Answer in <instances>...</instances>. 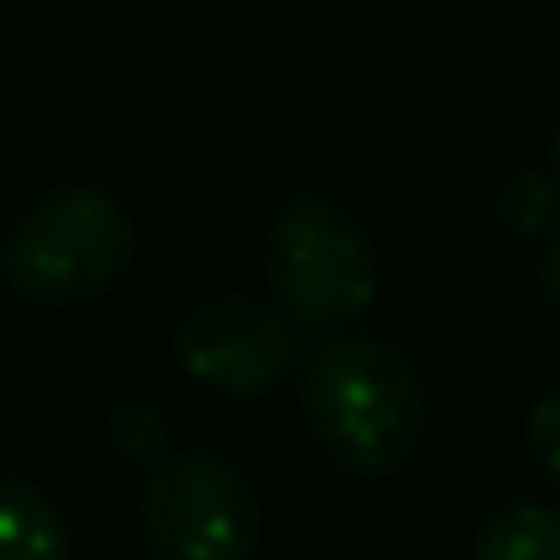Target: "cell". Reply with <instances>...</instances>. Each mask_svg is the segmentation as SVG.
Masks as SVG:
<instances>
[{"instance_id": "1", "label": "cell", "mask_w": 560, "mask_h": 560, "mask_svg": "<svg viewBox=\"0 0 560 560\" xmlns=\"http://www.w3.org/2000/svg\"><path fill=\"white\" fill-rule=\"evenodd\" d=\"M314 445L352 478L401 472L429 434L423 369L380 336H325L298 369Z\"/></svg>"}, {"instance_id": "2", "label": "cell", "mask_w": 560, "mask_h": 560, "mask_svg": "<svg viewBox=\"0 0 560 560\" xmlns=\"http://www.w3.org/2000/svg\"><path fill=\"white\" fill-rule=\"evenodd\" d=\"M264 292L308 336H347L380 303L369 225L330 192H298L264 231Z\"/></svg>"}, {"instance_id": "3", "label": "cell", "mask_w": 560, "mask_h": 560, "mask_svg": "<svg viewBox=\"0 0 560 560\" xmlns=\"http://www.w3.org/2000/svg\"><path fill=\"white\" fill-rule=\"evenodd\" d=\"M138 253V225L105 187H56L34 198L0 247L7 287L34 308H78L105 298Z\"/></svg>"}, {"instance_id": "4", "label": "cell", "mask_w": 560, "mask_h": 560, "mask_svg": "<svg viewBox=\"0 0 560 560\" xmlns=\"http://www.w3.org/2000/svg\"><path fill=\"white\" fill-rule=\"evenodd\" d=\"M138 527L149 560H253L264 538L258 489L231 456L171 451L149 467Z\"/></svg>"}, {"instance_id": "5", "label": "cell", "mask_w": 560, "mask_h": 560, "mask_svg": "<svg viewBox=\"0 0 560 560\" xmlns=\"http://www.w3.org/2000/svg\"><path fill=\"white\" fill-rule=\"evenodd\" d=\"M171 352L182 374L225 401H253L280 385H292L303 369V330L280 314L269 298H209L182 314Z\"/></svg>"}, {"instance_id": "6", "label": "cell", "mask_w": 560, "mask_h": 560, "mask_svg": "<svg viewBox=\"0 0 560 560\" xmlns=\"http://www.w3.org/2000/svg\"><path fill=\"white\" fill-rule=\"evenodd\" d=\"M0 560H72L67 511L18 472H0Z\"/></svg>"}, {"instance_id": "7", "label": "cell", "mask_w": 560, "mask_h": 560, "mask_svg": "<svg viewBox=\"0 0 560 560\" xmlns=\"http://www.w3.org/2000/svg\"><path fill=\"white\" fill-rule=\"evenodd\" d=\"M472 560H560V511L544 500H511L483 516Z\"/></svg>"}, {"instance_id": "8", "label": "cell", "mask_w": 560, "mask_h": 560, "mask_svg": "<svg viewBox=\"0 0 560 560\" xmlns=\"http://www.w3.org/2000/svg\"><path fill=\"white\" fill-rule=\"evenodd\" d=\"M489 209H494L500 231H511L516 242H544L560 225V182L533 171V165H522V171H511L494 187Z\"/></svg>"}, {"instance_id": "9", "label": "cell", "mask_w": 560, "mask_h": 560, "mask_svg": "<svg viewBox=\"0 0 560 560\" xmlns=\"http://www.w3.org/2000/svg\"><path fill=\"white\" fill-rule=\"evenodd\" d=\"M105 434H110V451H116L121 462L143 467V472L171 456V423H165V412L149 407V401H121V407L110 412Z\"/></svg>"}, {"instance_id": "10", "label": "cell", "mask_w": 560, "mask_h": 560, "mask_svg": "<svg viewBox=\"0 0 560 560\" xmlns=\"http://www.w3.org/2000/svg\"><path fill=\"white\" fill-rule=\"evenodd\" d=\"M522 440H527V462H533V472L560 494V385H549V390L527 407V429H522Z\"/></svg>"}, {"instance_id": "11", "label": "cell", "mask_w": 560, "mask_h": 560, "mask_svg": "<svg viewBox=\"0 0 560 560\" xmlns=\"http://www.w3.org/2000/svg\"><path fill=\"white\" fill-rule=\"evenodd\" d=\"M533 280H538V298H544V308H555V314H560V225L544 236L538 264H533Z\"/></svg>"}, {"instance_id": "12", "label": "cell", "mask_w": 560, "mask_h": 560, "mask_svg": "<svg viewBox=\"0 0 560 560\" xmlns=\"http://www.w3.org/2000/svg\"><path fill=\"white\" fill-rule=\"evenodd\" d=\"M549 160H555V182H560V116H555V132H549Z\"/></svg>"}]
</instances>
